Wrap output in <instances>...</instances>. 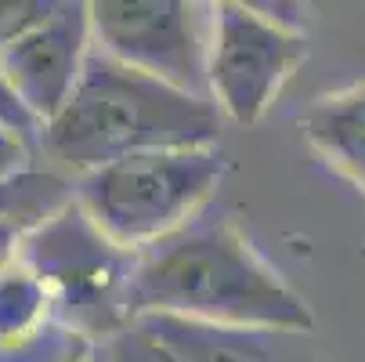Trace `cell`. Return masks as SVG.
Returning a JSON list of instances; mask_svg holds the SVG:
<instances>
[{"label": "cell", "instance_id": "9a60e30c", "mask_svg": "<svg viewBox=\"0 0 365 362\" xmlns=\"http://www.w3.org/2000/svg\"><path fill=\"white\" fill-rule=\"evenodd\" d=\"M19 246H22V228L11 221H0V272L19 261Z\"/></svg>", "mask_w": 365, "mask_h": 362}, {"label": "cell", "instance_id": "8992f818", "mask_svg": "<svg viewBox=\"0 0 365 362\" xmlns=\"http://www.w3.org/2000/svg\"><path fill=\"white\" fill-rule=\"evenodd\" d=\"M91 40L101 55L206 98L210 15L192 0H94Z\"/></svg>", "mask_w": 365, "mask_h": 362}, {"label": "cell", "instance_id": "5b68a950", "mask_svg": "<svg viewBox=\"0 0 365 362\" xmlns=\"http://www.w3.org/2000/svg\"><path fill=\"white\" fill-rule=\"evenodd\" d=\"M206 101L217 116L253 127L307 59V36L297 22L257 4H206Z\"/></svg>", "mask_w": 365, "mask_h": 362}, {"label": "cell", "instance_id": "7a4b0ae2", "mask_svg": "<svg viewBox=\"0 0 365 362\" xmlns=\"http://www.w3.org/2000/svg\"><path fill=\"white\" fill-rule=\"evenodd\" d=\"M217 134L221 116L206 98L127 69L91 47L76 91L40 127L36 149L80 178L138 152L210 149Z\"/></svg>", "mask_w": 365, "mask_h": 362}, {"label": "cell", "instance_id": "4fadbf2b", "mask_svg": "<svg viewBox=\"0 0 365 362\" xmlns=\"http://www.w3.org/2000/svg\"><path fill=\"white\" fill-rule=\"evenodd\" d=\"M0 127H8L11 134H19L22 141L36 145L40 141V124L29 116V109L19 101V94L11 91L4 69H0Z\"/></svg>", "mask_w": 365, "mask_h": 362}, {"label": "cell", "instance_id": "3957f363", "mask_svg": "<svg viewBox=\"0 0 365 362\" xmlns=\"http://www.w3.org/2000/svg\"><path fill=\"white\" fill-rule=\"evenodd\" d=\"M19 261L43 283L55 323L80 344L106 348L134 326L138 253L113 243L73 199L22 232Z\"/></svg>", "mask_w": 365, "mask_h": 362}, {"label": "cell", "instance_id": "ba28073f", "mask_svg": "<svg viewBox=\"0 0 365 362\" xmlns=\"http://www.w3.org/2000/svg\"><path fill=\"white\" fill-rule=\"evenodd\" d=\"M141 333L160 341L181 362H322L311 333L297 330H239L188 319H134Z\"/></svg>", "mask_w": 365, "mask_h": 362}, {"label": "cell", "instance_id": "52a82bcc", "mask_svg": "<svg viewBox=\"0 0 365 362\" xmlns=\"http://www.w3.org/2000/svg\"><path fill=\"white\" fill-rule=\"evenodd\" d=\"M91 47L94 40L87 4L55 0L51 15L36 29H29L22 40L0 51V69L40 127L55 120L69 94L76 91Z\"/></svg>", "mask_w": 365, "mask_h": 362}, {"label": "cell", "instance_id": "2e32d148", "mask_svg": "<svg viewBox=\"0 0 365 362\" xmlns=\"http://www.w3.org/2000/svg\"><path fill=\"white\" fill-rule=\"evenodd\" d=\"M73 362H109L106 348H91V344H80V351L73 355Z\"/></svg>", "mask_w": 365, "mask_h": 362}, {"label": "cell", "instance_id": "5bb4252c", "mask_svg": "<svg viewBox=\"0 0 365 362\" xmlns=\"http://www.w3.org/2000/svg\"><path fill=\"white\" fill-rule=\"evenodd\" d=\"M33 164V145L11 134L8 127H0V181H8L15 174H26Z\"/></svg>", "mask_w": 365, "mask_h": 362}, {"label": "cell", "instance_id": "30bf717a", "mask_svg": "<svg viewBox=\"0 0 365 362\" xmlns=\"http://www.w3.org/2000/svg\"><path fill=\"white\" fill-rule=\"evenodd\" d=\"M47 323H55V312L43 283L22 261H15L0 272V351L26 348Z\"/></svg>", "mask_w": 365, "mask_h": 362}, {"label": "cell", "instance_id": "9c48e42d", "mask_svg": "<svg viewBox=\"0 0 365 362\" xmlns=\"http://www.w3.org/2000/svg\"><path fill=\"white\" fill-rule=\"evenodd\" d=\"M300 131L333 171L365 192V80L319 94L300 113Z\"/></svg>", "mask_w": 365, "mask_h": 362}, {"label": "cell", "instance_id": "7c38bea8", "mask_svg": "<svg viewBox=\"0 0 365 362\" xmlns=\"http://www.w3.org/2000/svg\"><path fill=\"white\" fill-rule=\"evenodd\" d=\"M106 355H109V362H181L178 355H170L160 341H152L138 326H130L116 341H109L106 344Z\"/></svg>", "mask_w": 365, "mask_h": 362}, {"label": "cell", "instance_id": "6da1fadb", "mask_svg": "<svg viewBox=\"0 0 365 362\" xmlns=\"http://www.w3.org/2000/svg\"><path fill=\"white\" fill-rule=\"evenodd\" d=\"M130 312L239 330H315L311 304L228 218L210 214L138 253Z\"/></svg>", "mask_w": 365, "mask_h": 362}, {"label": "cell", "instance_id": "8fae6325", "mask_svg": "<svg viewBox=\"0 0 365 362\" xmlns=\"http://www.w3.org/2000/svg\"><path fill=\"white\" fill-rule=\"evenodd\" d=\"M51 8L55 0H0V51L36 29L51 15Z\"/></svg>", "mask_w": 365, "mask_h": 362}, {"label": "cell", "instance_id": "277c9868", "mask_svg": "<svg viewBox=\"0 0 365 362\" xmlns=\"http://www.w3.org/2000/svg\"><path fill=\"white\" fill-rule=\"evenodd\" d=\"M225 160L210 149L138 152L73 178V203L130 253L188 228L214 199Z\"/></svg>", "mask_w": 365, "mask_h": 362}]
</instances>
